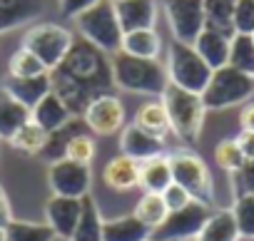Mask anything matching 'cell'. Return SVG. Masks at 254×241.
<instances>
[{"label":"cell","mask_w":254,"mask_h":241,"mask_svg":"<svg viewBox=\"0 0 254 241\" xmlns=\"http://www.w3.org/2000/svg\"><path fill=\"white\" fill-rule=\"evenodd\" d=\"M120 154L142 164V162H147L152 157H162L167 152H165V140H157L135 125H125L120 132Z\"/></svg>","instance_id":"5bb4252c"},{"label":"cell","mask_w":254,"mask_h":241,"mask_svg":"<svg viewBox=\"0 0 254 241\" xmlns=\"http://www.w3.org/2000/svg\"><path fill=\"white\" fill-rule=\"evenodd\" d=\"M162 38L155 28L147 30H132V33H125L122 38V50L125 55H132V57H142V60H160L162 52Z\"/></svg>","instance_id":"603a6c76"},{"label":"cell","mask_w":254,"mask_h":241,"mask_svg":"<svg viewBox=\"0 0 254 241\" xmlns=\"http://www.w3.org/2000/svg\"><path fill=\"white\" fill-rule=\"evenodd\" d=\"M82 214V199L72 196H50L45 204V224L55 231V236L67 239L72 236Z\"/></svg>","instance_id":"4fadbf2b"},{"label":"cell","mask_w":254,"mask_h":241,"mask_svg":"<svg viewBox=\"0 0 254 241\" xmlns=\"http://www.w3.org/2000/svg\"><path fill=\"white\" fill-rule=\"evenodd\" d=\"M165 72H167L170 85L202 95L214 70L199 57V52L194 50V45L172 40V43L167 45Z\"/></svg>","instance_id":"5b68a950"},{"label":"cell","mask_w":254,"mask_h":241,"mask_svg":"<svg viewBox=\"0 0 254 241\" xmlns=\"http://www.w3.org/2000/svg\"><path fill=\"white\" fill-rule=\"evenodd\" d=\"M150 241H155V239H150Z\"/></svg>","instance_id":"bcb514c9"},{"label":"cell","mask_w":254,"mask_h":241,"mask_svg":"<svg viewBox=\"0 0 254 241\" xmlns=\"http://www.w3.org/2000/svg\"><path fill=\"white\" fill-rule=\"evenodd\" d=\"M102 182L112 192H132L135 187H140V162L125 154L112 157L102 169Z\"/></svg>","instance_id":"ac0fdd59"},{"label":"cell","mask_w":254,"mask_h":241,"mask_svg":"<svg viewBox=\"0 0 254 241\" xmlns=\"http://www.w3.org/2000/svg\"><path fill=\"white\" fill-rule=\"evenodd\" d=\"M209 216V206L192 201L180 211H170L167 219L152 231L155 241H194Z\"/></svg>","instance_id":"30bf717a"},{"label":"cell","mask_w":254,"mask_h":241,"mask_svg":"<svg viewBox=\"0 0 254 241\" xmlns=\"http://www.w3.org/2000/svg\"><path fill=\"white\" fill-rule=\"evenodd\" d=\"M0 241H5V229H0Z\"/></svg>","instance_id":"ee69618b"},{"label":"cell","mask_w":254,"mask_h":241,"mask_svg":"<svg viewBox=\"0 0 254 241\" xmlns=\"http://www.w3.org/2000/svg\"><path fill=\"white\" fill-rule=\"evenodd\" d=\"M252 97H254V77L229 65L214 70L202 92V102L207 109H229L234 104L249 102Z\"/></svg>","instance_id":"52a82bcc"},{"label":"cell","mask_w":254,"mask_h":241,"mask_svg":"<svg viewBox=\"0 0 254 241\" xmlns=\"http://www.w3.org/2000/svg\"><path fill=\"white\" fill-rule=\"evenodd\" d=\"M160 99L167 109L172 135L187 147L197 145L202 127H204V117H207V107L202 102V95L167 85Z\"/></svg>","instance_id":"3957f363"},{"label":"cell","mask_w":254,"mask_h":241,"mask_svg":"<svg viewBox=\"0 0 254 241\" xmlns=\"http://www.w3.org/2000/svg\"><path fill=\"white\" fill-rule=\"evenodd\" d=\"M239 177H242V182H244L247 192H249V194H254V159H252V162H247V164L242 167Z\"/></svg>","instance_id":"7bdbcfd3"},{"label":"cell","mask_w":254,"mask_h":241,"mask_svg":"<svg viewBox=\"0 0 254 241\" xmlns=\"http://www.w3.org/2000/svg\"><path fill=\"white\" fill-rule=\"evenodd\" d=\"M102 214H100V206L97 201L87 194L82 196V214H80V221L70 236V241H102Z\"/></svg>","instance_id":"484cf974"},{"label":"cell","mask_w":254,"mask_h":241,"mask_svg":"<svg viewBox=\"0 0 254 241\" xmlns=\"http://www.w3.org/2000/svg\"><path fill=\"white\" fill-rule=\"evenodd\" d=\"M10 221H13V209H10V201H8L3 187H0V229H5Z\"/></svg>","instance_id":"b9f144b4"},{"label":"cell","mask_w":254,"mask_h":241,"mask_svg":"<svg viewBox=\"0 0 254 241\" xmlns=\"http://www.w3.org/2000/svg\"><path fill=\"white\" fill-rule=\"evenodd\" d=\"M30 119H33L35 125H40L48 135H55V132H60V130H65L70 125L72 112H70V107L55 92H50V95H45L30 109Z\"/></svg>","instance_id":"e0dca14e"},{"label":"cell","mask_w":254,"mask_h":241,"mask_svg":"<svg viewBox=\"0 0 254 241\" xmlns=\"http://www.w3.org/2000/svg\"><path fill=\"white\" fill-rule=\"evenodd\" d=\"M112 3H120V0H112Z\"/></svg>","instance_id":"f6af8a7d"},{"label":"cell","mask_w":254,"mask_h":241,"mask_svg":"<svg viewBox=\"0 0 254 241\" xmlns=\"http://www.w3.org/2000/svg\"><path fill=\"white\" fill-rule=\"evenodd\" d=\"M55 231L48 224H35V221H23L13 219L5 226V241H55Z\"/></svg>","instance_id":"4dcf8cb0"},{"label":"cell","mask_w":254,"mask_h":241,"mask_svg":"<svg viewBox=\"0 0 254 241\" xmlns=\"http://www.w3.org/2000/svg\"><path fill=\"white\" fill-rule=\"evenodd\" d=\"M162 199H165V206H167V211H180V209H185L187 204H192L194 199L180 187V184H170L165 192H162Z\"/></svg>","instance_id":"74e56055"},{"label":"cell","mask_w":254,"mask_h":241,"mask_svg":"<svg viewBox=\"0 0 254 241\" xmlns=\"http://www.w3.org/2000/svg\"><path fill=\"white\" fill-rule=\"evenodd\" d=\"M172 38L192 45L204 30V0H162Z\"/></svg>","instance_id":"9c48e42d"},{"label":"cell","mask_w":254,"mask_h":241,"mask_svg":"<svg viewBox=\"0 0 254 241\" xmlns=\"http://www.w3.org/2000/svg\"><path fill=\"white\" fill-rule=\"evenodd\" d=\"M229 67L244 72V75H252L254 77V38L252 35H239L234 33L232 35V43H229Z\"/></svg>","instance_id":"f546056e"},{"label":"cell","mask_w":254,"mask_h":241,"mask_svg":"<svg viewBox=\"0 0 254 241\" xmlns=\"http://www.w3.org/2000/svg\"><path fill=\"white\" fill-rule=\"evenodd\" d=\"M110 70H112V85L132 95L162 97L165 87L170 85L165 65L160 60H142L117 52L110 57Z\"/></svg>","instance_id":"7a4b0ae2"},{"label":"cell","mask_w":254,"mask_h":241,"mask_svg":"<svg viewBox=\"0 0 254 241\" xmlns=\"http://www.w3.org/2000/svg\"><path fill=\"white\" fill-rule=\"evenodd\" d=\"M3 92L18 104H23L25 109H33L45 95L53 92V77L50 72L38 75V77H8L3 85Z\"/></svg>","instance_id":"9a60e30c"},{"label":"cell","mask_w":254,"mask_h":241,"mask_svg":"<svg viewBox=\"0 0 254 241\" xmlns=\"http://www.w3.org/2000/svg\"><path fill=\"white\" fill-rule=\"evenodd\" d=\"M82 117H85V125L100 137H112V135L122 132L125 119H127L125 117V104L120 102V97L107 95V92L92 97L87 102Z\"/></svg>","instance_id":"7c38bea8"},{"label":"cell","mask_w":254,"mask_h":241,"mask_svg":"<svg viewBox=\"0 0 254 241\" xmlns=\"http://www.w3.org/2000/svg\"><path fill=\"white\" fill-rule=\"evenodd\" d=\"M232 214H234L239 236L242 239H254V194H249V192L239 194L232 204Z\"/></svg>","instance_id":"836d02e7"},{"label":"cell","mask_w":254,"mask_h":241,"mask_svg":"<svg viewBox=\"0 0 254 241\" xmlns=\"http://www.w3.org/2000/svg\"><path fill=\"white\" fill-rule=\"evenodd\" d=\"M239 127L244 132H254V99L244 102V107L239 112Z\"/></svg>","instance_id":"60d3db41"},{"label":"cell","mask_w":254,"mask_h":241,"mask_svg":"<svg viewBox=\"0 0 254 241\" xmlns=\"http://www.w3.org/2000/svg\"><path fill=\"white\" fill-rule=\"evenodd\" d=\"M229 43H232V38H227V35H222L217 30L204 28L192 45H194V50L199 52V57L212 70H219V67H224L229 62Z\"/></svg>","instance_id":"44dd1931"},{"label":"cell","mask_w":254,"mask_h":241,"mask_svg":"<svg viewBox=\"0 0 254 241\" xmlns=\"http://www.w3.org/2000/svg\"><path fill=\"white\" fill-rule=\"evenodd\" d=\"M234 140H237V145H239V149H242L244 159H247V162H252V159H254V132H244V130H242Z\"/></svg>","instance_id":"ab89813d"},{"label":"cell","mask_w":254,"mask_h":241,"mask_svg":"<svg viewBox=\"0 0 254 241\" xmlns=\"http://www.w3.org/2000/svg\"><path fill=\"white\" fill-rule=\"evenodd\" d=\"M72 43H75L72 33L58 23H35L23 35V48L30 50L48 67V72H53L63 65Z\"/></svg>","instance_id":"ba28073f"},{"label":"cell","mask_w":254,"mask_h":241,"mask_svg":"<svg viewBox=\"0 0 254 241\" xmlns=\"http://www.w3.org/2000/svg\"><path fill=\"white\" fill-rule=\"evenodd\" d=\"M232 23H234V33L254 35V0H237Z\"/></svg>","instance_id":"8d00e7d4"},{"label":"cell","mask_w":254,"mask_h":241,"mask_svg":"<svg viewBox=\"0 0 254 241\" xmlns=\"http://www.w3.org/2000/svg\"><path fill=\"white\" fill-rule=\"evenodd\" d=\"M48 142H50V135L40 127V125H35L33 119H28V122L10 137V145L15 147V149H20V152H25V154H38V152H45V147H48Z\"/></svg>","instance_id":"f1b7e54d"},{"label":"cell","mask_w":254,"mask_h":241,"mask_svg":"<svg viewBox=\"0 0 254 241\" xmlns=\"http://www.w3.org/2000/svg\"><path fill=\"white\" fill-rule=\"evenodd\" d=\"M234 5L237 0H204V28L227 38L234 35Z\"/></svg>","instance_id":"4316f807"},{"label":"cell","mask_w":254,"mask_h":241,"mask_svg":"<svg viewBox=\"0 0 254 241\" xmlns=\"http://www.w3.org/2000/svg\"><path fill=\"white\" fill-rule=\"evenodd\" d=\"M172 184V169H170V157H152L140 164V187L147 194H162Z\"/></svg>","instance_id":"d4e9b609"},{"label":"cell","mask_w":254,"mask_h":241,"mask_svg":"<svg viewBox=\"0 0 254 241\" xmlns=\"http://www.w3.org/2000/svg\"><path fill=\"white\" fill-rule=\"evenodd\" d=\"M75 28L80 33V38L90 45H95L100 52L105 55H117L122 50V28L117 20V10L112 0H97L95 5H90L87 10H82L75 18Z\"/></svg>","instance_id":"277c9868"},{"label":"cell","mask_w":254,"mask_h":241,"mask_svg":"<svg viewBox=\"0 0 254 241\" xmlns=\"http://www.w3.org/2000/svg\"><path fill=\"white\" fill-rule=\"evenodd\" d=\"M95 149H97L95 140H92L90 135L77 132V135H72V137L65 142L63 157H65V159H72V162H80V164H90L92 157H95Z\"/></svg>","instance_id":"d590c367"},{"label":"cell","mask_w":254,"mask_h":241,"mask_svg":"<svg viewBox=\"0 0 254 241\" xmlns=\"http://www.w3.org/2000/svg\"><path fill=\"white\" fill-rule=\"evenodd\" d=\"M239 239L242 236H239L232 209H219V211H212L207 216V221L199 229L194 241H239Z\"/></svg>","instance_id":"cb8c5ba5"},{"label":"cell","mask_w":254,"mask_h":241,"mask_svg":"<svg viewBox=\"0 0 254 241\" xmlns=\"http://www.w3.org/2000/svg\"><path fill=\"white\" fill-rule=\"evenodd\" d=\"M95 3H97V0H58V10H60V15L75 20L82 10H87Z\"/></svg>","instance_id":"f35d334b"},{"label":"cell","mask_w":254,"mask_h":241,"mask_svg":"<svg viewBox=\"0 0 254 241\" xmlns=\"http://www.w3.org/2000/svg\"><path fill=\"white\" fill-rule=\"evenodd\" d=\"M43 13V0H0V33L33 23Z\"/></svg>","instance_id":"ffe728a7"},{"label":"cell","mask_w":254,"mask_h":241,"mask_svg":"<svg viewBox=\"0 0 254 241\" xmlns=\"http://www.w3.org/2000/svg\"><path fill=\"white\" fill-rule=\"evenodd\" d=\"M48 182L53 189V196H72V199H82L90 194L92 187V172L90 164H80L72 159H55L50 162V172H48Z\"/></svg>","instance_id":"8fae6325"},{"label":"cell","mask_w":254,"mask_h":241,"mask_svg":"<svg viewBox=\"0 0 254 241\" xmlns=\"http://www.w3.org/2000/svg\"><path fill=\"white\" fill-rule=\"evenodd\" d=\"M167 157H170L172 182L180 184L194 201L204 206H214V179L204 159L192 149H177L170 152Z\"/></svg>","instance_id":"8992f818"},{"label":"cell","mask_w":254,"mask_h":241,"mask_svg":"<svg viewBox=\"0 0 254 241\" xmlns=\"http://www.w3.org/2000/svg\"><path fill=\"white\" fill-rule=\"evenodd\" d=\"M132 125L140 127L142 132L157 137V140H165L172 132L170 130V117H167V109H165L162 99H150V102L140 104V109L135 112Z\"/></svg>","instance_id":"7402d4cb"},{"label":"cell","mask_w":254,"mask_h":241,"mask_svg":"<svg viewBox=\"0 0 254 241\" xmlns=\"http://www.w3.org/2000/svg\"><path fill=\"white\" fill-rule=\"evenodd\" d=\"M214 159L219 164V169H224L227 174H239L242 167L247 164L237 140H222L217 147H214Z\"/></svg>","instance_id":"e575fe53"},{"label":"cell","mask_w":254,"mask_h":241,"mask_svg":"<svg viewBox=\"0 0 254 241\" xmlns=\"http://www.w3.org/2000/svg\"><path fill=\"white\" fill-rule=\"evenodd\" d=\"M30 119V109L10 99L5 92L0 95V140L10 142V137Z\"/></svg>","instance_id":"83f0119b"},{"label":"cell","mask_w":254,"mask_h":241,"mask_svg":"<svg viewBox=\"0 0 254 241\" xmlns=\"http://www.w3.org/2000/svg\"><path fill=\"white\" fill-rule=\"evenodd\" d=\"M122 33L147 30L157 23V0H120L115 3Z\"/></svg>","instance_id":"2e32d148"},{"label":"cell","mask_w":254,"mask_h":241,"mask_svg":"<svg viewBox=\"0 0 254 241\" xmlns=\"http://www.w3.org/2000/svg\"><path fill=\"white\" fill-rule=\"evenodd\" d=\"M53 77V92L70 107V112H77L87 107V102L97 95H102L105 87H112V70L105 52H100L95 45L85 40H75L67 57L58 70L50 72Z\"/></svg>","instance_id":"6da1fadb"},{"label":"cell","mask_w":254,"mask_h":241,"mask_svg":"<svg viewBox=\"0 0 254 241\" xmlns=\"http://www.w3.org/2000/svg\"><path fill=\"white\" fill-rule=\"evenodd\" d=\"M150 231H155L165 219H167V206H165V199H162V194H147L145 192V196H140V201L135 204V211H132Z\"/></svg>","instance_id":"1f68e13d"},{"label":"cell","mask_w":254,"mask_h":241,"mask_svg":"<svg viewBox=\"0 0 254 241\" xmlns=\"http://www.w3.org/2000/svg\"><path fill=\"white\" fill-rule=\"evenodd\" d=\"M152 231L135 216L125 214L102 221V241H150Z\"/></svg>","instance_id":"d6986e66"},{"label":"cell","mask_w":254,"mask_h":241,"mask_svg":"<svg viewBox=\"0 0 254 241\" xmlns=\"http://www.w3.org/2000/svg\"><path fill=\"white\" fill-rule=\"evenodd\" d=\"M45 72H48V67L23 45L8 60V75L10 77H38V75H45Z\"/></svg>","instance_id":"d6a6232c"},{"label":"cell","mask_w":254,"mask_h":241,"mask_svg":"<svg viewBox=\"0 0 254 241\" xmlns=\"http://www.w3.org/2000/svg\"><path fill=\"white\" fill-rule=\"evenodd\" d=\"M252 38H254V35H252Z\"/></svg>","instance_id":"7dc6e473"}]
</instances>
